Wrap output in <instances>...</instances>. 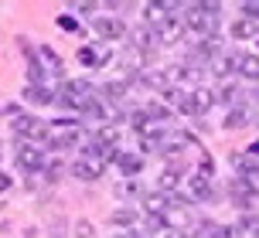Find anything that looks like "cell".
I'll use <instances>...</instances> for the list:
<instances>
[{"instance_id": "6da1fadb", "label": "cell", "mask_w": 259, "mask_h": 238, "mask_svg": "<svg viewBox=\"0 0 259 238\" xmlns=\"http://www.w3.org/2000/svg\"><path fill=\"white\" fill-rule=\"evenodd\" d=\"M219 14L222 4H194L184 11V21H188V34H198V38H215V27H219Z\"/></svg>"}, {"instance_id": "7a4b0ae2", "label": "cell", "mask_w": 259, "mask_h": 238, "mask_svg": "<svg viewBox=\"0 0 259 238\" xmlns=\"http://www.w3.org/2000/svg\"><path fill=\"white\" fill-rule=\"evenodd\" d=\"M58 102L68 109H78V112H85V109L96 102V95H92V85L89 82H65L62 85V95H58Z\"/></svg>"}, {"instance_id": "3957f363", "label": "cell", "mask_w": 259, "mask_h": 238, "mask_svg": "<svg viewBox=\"0 0 259 238\" xmlns=\"http://www.w3.org/2000/svg\"><path fill=\"white\" fill-rule=\"evenodd\" d=\"M11 126L24 143H38L41 146V143H48V136H52L48 123H41V119H34V116H21V119H14Z\"/></svg>"}, {"instance_id": "277c9868", "label": "cell", "mask_w": 259, "mask_h": 238, "mask_svg": "<svg viewBox=\"0 0 259 238\" xmlns=\"http://www.w3.org/2000/svg\"><path fill=\"white\" fill-rule=\"evenodd\" d=\"M14 160H17V167H21L24 173H34V170H41V167L48 163V157H45V150H41L38 143H21Z\"/></svg>"}, {"instance_id": "5b68a950", "label": "cell", "mask_w": 259, "mask_h": 238, "mask_svg": "<svg viewBox=\"0 0 259 238\" xmlns=\"http://www.w3.org/2000/svg\"><path fill=\"white\" fill-rule=\"evenodd\" d=\"M259 198V187H256V177H246V173H239L232 181V201L239 208H252Z\"/></svg>"}, {"instance_id": "8992f818", "label": "cell", "mask_w": 259, "mask_h": 238, "mask_svg": "<svg viewBox=\"0 0 259 238\" xmlns=\"http://www.w3.org/2000/svg\"><path fill=\"white\" fill-rule=\"evenodd\" d=\"M103 167H106V160L92 157L89 150H82V153L75 157V163H72V173H75L78 181H96V177L103 173Z\"/></svg>"}, {"instance_id": "52a82bcc", "label": "cell", "mask_w": 259, "mask_h": 238, "mask_svg": "<svg viewBox=\"0 0 259 238\" xmlns=\"http://www.w3.org/2000/svg\"><path fill=\"white\" fill-rule=\"evenodd\" d=\"M164 99H167L174 109H181L184 116H198V106H194V89H174V85H167V89H164Z\"/></svg>"}, {"instance_id": "ba28073f", "label": "cell", "mask_w": 259, "mask_h": 238, "mask_svg": "<svg viewBox=\"0 0 259 238\" xmlns=\"http://www.w3.org/2000/svg\"><path fill=\"white\" fill-rule=\"evenodd\" d=\"M188 34V21H184V14H170L164 24L157 27V38L164 41V44H174V41H181Z\"/></svg>"}, {"instance_id": "9c48e42d", "label": "cell", "mask_w": 259, "mask_h": 238, "mask_svg": "<svg viewBox=\"0 0 259 238\" xmlns=\"http://www.w3.org/2000/svg\"><path fill=\"white\" fill-rule=\"evenodd\" d=\"M55 130H58L55 146H75L78 140H82V130H78L75 119H58V123H55Z\"/></svg>"}, {"instance_id": "30bf717a", "label": "cell", "mask_w": 259, "mask_h": 238, "mask_svg": "<svg viewBox=\"0 0 259 238\" xmlns=\"http://www.w3.org/2000/svg\"><path fill=\"white\" fill-rule=\"evenodd\" d=\"M96 34L99 38H109V41H119V38H126V24L123 21H116V17H96Z\"/></svg>"}, {"instance_id": "8fae6325", "label": "cell", "mask_w": 259, "mask_h": 238, "mask_svg": "<svg viewBox=\"0 0 259 238\" xmlns=\"http://www.w3.org/2000/svg\"><path fill=\"white\" fill-rule=\"evenodd\" d=\"M178 11H181V4H147V7H143V21L160 27L170 14H178Z\"/></svg>"}, {"instance_id": "7c38bea8", "label": "cell", "mask_w": 259, "mask_h": 238, "mask_svg": "<svg viewBox=\"0 0 259 238\" xmlns=\"http://www.w3.org/2000/svg\"><path fill=\"white\" fill-rule=\"evenodd\" d=\"M113 54H109V48H103V44H85L82 51H78V62L82 65H89V68H99V65H106Z\"/></svg>"}, {"instance_id": "4fadbf2b", "label": "cell", "mask_w": 259, "mask_h": 238, "mask_svg": "<svg viewBox=\"0 0 259 238\" xmlns=\"http://www.w3.org/2000/svg\"><path fill=\"white\" fill-rule=\"evenodd\" d=\"M188 191H191L194 201H208L211 198V177H205V173H188Z\"/></svg>"}, {"instance_id": "5bb4252c", "label": "cell", "mask_w": 259, "mask_h": 238, "mask_svg": "<svg viewBox=\"0 0 259 238\" xmlns=\"http://www.w3.org/2000/svg\"><path fill=\"white\" fill-rule=\"evenodd\" d=\"M181 184H184V173L178 170V167H167V170L157 177V191H160V194H174Z\"/></svg>"}, {"instance_id": "9a60e30c", "label": "cell", "mask_w": 259, "mask_h": 238, "mask_svg": "<svg viewBox=\"0 0 259 238\" xmlns=\"http://www.w3.org/2000/svg\"><path fill=\"white\" fill-rule=\"evenodd\" d=\"M21 95H24L27 102H34V106H48V102H55V95H52L48 85H31V82H27L24 89H21Z\"/></svg>"}, {"instance_id": "2e32d148", "label": "cell", "mask_w": 259, "mask_h": 238, "mask_svg": "<svg viewBox=\"0 0 259 238\" xmlns=\"http://www.w3.org/2000/svg\"><path fill=\"white\" fill-rule=\"evenodd\" d=\"M167 79H170V82H188V85H198V82L205 79V72H201V68L178 65V68H170V72H167Z\"/></svg>"}, {"instance_id": "e0dca14e", "label": "cell", "mask_w": 259, "mask_h": 238, "mask_svg": "<svg viewBox=\"0 0 259 238\" xmlns=\"http://www.w3.org/2000/svg\"><path fill=\"white\" fill-rule=\"evenodd\" d=\"M154 38H157V31L137 27V31H133V48H137V51H150V48H154Z\"/></svg>"}, {"instance_id": "ac0fdd59", "label": "cell", "mask_w": 259, "mask_h": 238, "mask_svg": "<svg viewBox=\"0 0 259 238\" xmlns=\"http://www.w3.org/2000/svg\"><path fill=\"white\" fill-rule=\"evenodd\" d=\"M116 140H119V130H116V126H103V130L96 133V140H92V143H99V146H109V150H116Z\"/></svg>"}, {"instance_id": "d6986e66", "label": "cell", "mask_w": 259, "mask_h": 238, "mask_svg": "<svg viewBox=\"0 0 259 238\" xmlns=\"http://www.w3.org/2000/svg\"><path fill=\"white\" fill-rule=\"evenodd\" d=\"M116 163H119V170H123V173H140L143 170V160L133 157V153H119Z\"/></svg>"}, {"instance_id": "ffe728a7", "label": "cell", "mask_w": 259, "mask_h": 238, "mask_svg": "<svg viewBox=\"0 0 259 238\" xmlns=\"http://www.w3.org/2000/svg\"><path fill=\"white\" fill-rule=\"evenodd\" d=\"M239 72H242L246 79H256V82H259V54H242V65H239Z\"/></svg>"}, {"instance_id": "44dd1931", "label": "cell", "mask_w": 259, "mask_h": 238, "mask_svg": "<svg viewBox=\"0 0 259 238\" xmlns=\"http://www.w3.org/2000/svg\"><path fill=\"white\" fill-rule=\"evenodd\" d=\"M232 34H235V38H252V34H256V21H249V17L235 21V24H232Z\"/></svg>"}, {"instance_id": "7402d4cb", "label": "cell", "mask_w": 259, "mask_h": 238, "mask_svg": "<svg viewBox=\"0 0 259 238\" xmlns=\"http://www.w3.org/2000/svg\"><path fill=\"white\" fill-rule=\"evenodd\" d=\"M41 62H45V65L52 68L55 75H62V58H58V51H52V48H41Z\"/></svg>"}, {"instance_id": "603a6c76", "label": "cell", "mask_w": 259, "mask_h": 238, "mask_svg": "<svg viewBox=\"0 0 259 238\" xmlns=\"http://www.w3.org/2000/svg\"><path fill=\"white\" fill-rule=\"evenodd\" d=\"M246 123H249V112L242 106L232 109V112H229V119H225V126H229V130H239V126H246Z\"/></svg>"}, {"instance_id": "cb8c5ba5", "label": "cell", "mask_w": 259, "mask_h": 238, "mask_svg": "<svg viewBox=\"0 0 259 238\" xmlns=\"http://www.w3.org/2000/svg\"><path fill=\"white\" fill-rule=\"evenodd\" d=\"M82 116H89V119H109V109H106V102H103V99H96V102H92V106L85 109Z\"/></svg>"}, {"instance_id": "d4e9b609", "label": "cell", "mask_w": 259, "mask_h": 238, "mask_svg": "<svg viewBox=\"0 0 259 238\" xmlns=\"http://www.w3.org/2000/svg\"><path fill=\"white\" fill-rule=\"evenodd\" d=\"M211 102H215V95L208 92V89H194V106H198V112H205Z\"/></svg>"}, {"instance_id": "484cf974", "label": "cell", "mask_w": 259, "mask_h": 238, "mask_svg": "<svg viewBox=\"0 0 259 238\" xmlns=\"http://www.w3.org/2000/svg\"><path fill=\"white\" fill-rule=\"evenodd\" d=\"M103 95L106 99H123V95H126V85H123V82H109L103 89Z\"/></svg>"}, {"instance_id": "4316f807", "label": "cell", "mask_w": 259, "mask_h": 238, "mask_svg": "<svg viewBox=\"0 0 259 238\" xmlns=\"http://www.w3.org/2000/svg\"><path fill=\"white\" fill-rule=\"evenodd\" d=\"M215 238H242V228L239 225H219L215 228Z\"/></svg>"}, {"instance_id": "83f0119b", "label": "cell", "mask_w": 259, "mask_h": 238, "mask_svg": "<svg viewBox=\"0 0 259 238\" xmlns=\"http://www.w3.org/2000/svg\"><path fill=\"white\" fill-rule=\"evenodd\" d=\"M239 11L246 14L249 21H259V0H246V4H242V7H239Z\"/></svg>"}, {"instance_id": "f1b7e54d", "label": "cell", "mask_w": 259, "mask_h": 238, "mask_svg": "<svg viewBox=\"0 0 259 238\" xmlns=\"http://www.w3.org/2000/svg\"><path fill=\"white\" fill-rule=\"evenodd\" d=\"M147 116L154 119V123H160V119H167V106H157V102H150V106H147Z\"/></svg>"}, {"instance_id": "f546056e", "label": "cell", "mask_w": 259, "mask_h": 238, "mask_svg": "<svg viewBox=\"0 0 259 238\" xmlns=\"http://www.w3.org/2000/svg\"><path fill=\"white\" fill-rule=\"evenodd\" d=\"M68 11H78V14H96L99 4H68Z\"/></svg>"}, {"instance_id": "4dcf8cb0", "label": "cell", "mask_w": 259, "mask_h": 238, "mask_svg": "<svg viewBox=\"0 0 259 238\" xmlns=\"http://www.w3.org/2000/svg\"><path fill=\"white\" fill-rule=\"evenodd\" d=\"M198 173L211 177V173H215V160H211V157H201V167H198Z\"/></svg>"}, {"instance_id": "1f68e13d", "label": "cell", "mask_w": 259, "mask_h": 238, "mask_svg": "<svg viewBox=\"0 0 259 238\" xmlns=\"http://www.w3.org/2000/svg\"><path fill=\"white\" fill-rule=\"evenodd\" d=\"M58 27H62V31H75V34H78V21H72V17H58Z\"/></svg>"}, {"instance_id": "d6a6232c", "label": "cell", "mask_w": 259, "mask_h": 238, "mask_svg": "<svg viewBox=\"0 0 259 238\" xmlns=\"http://www.w3.org/2000/svg\"><path fill=\"white\" fill-rule=\"evenodd\" d=\"M116 225H133V211H119L116 214Z\"/></svg>"}, {"instance_id": "836d02e7", "label": "cell", "mask_w": 259, "mask_h": 238, "mask_svg": "<svg viewBox=\"0 0 259 238\" xmlns=\"http://www.w3.org/2000/svg\"><path fill=\"white\" fill-rule=\"evenodd\" d=\"M75 228H78V235H82V238H89V235H92V225H89V221H78Z\"/></svg>"}, {"instance_id": "e575fe53", "label": "cell", "mask_w": 259, "mask_h": 238, "mask_svg": "<svg viewBox=\"0 0 259 238\" xmlns=\"http://www.w3.org/2000/svg\"><path fill=\"white\" fill-rule=\"evenodd\" d=\"M113 238H140V231H130V228H126V231H116Z\"/></svg>"}, {"instance_id": "d590c367", "label": "cell", "mask_w": 259, "mask_h": 238, "mask_svg": "<svg viewBox=\"0 0 259 238\" xmlns=\"http://www.w3.org/2000/svg\"><path fill=\"white\" fill-rule=\"evenodd\" d=\"M164 238H184V231H170V235H164Z\"/></svg>"}, {"instance_id": "8d00e7d4", "label": "cell", "mask_w": 259, "mask_h": 238, "mask_svg": "<svg viewBox=\"0 0 259 238\" xmlns=\"http://www.w3.org/2000/svg\"><path fill=\"white\" fill-rule=\"evenodd\" d=\"M249 150H252V153H256V157H259V140H256V143H252V146H249Z\"/></svg>"}, {"instance_id": "74e56055", "label": "cell", "mask_w": 259, "mask_h": 238, "mask_svg": "<svg viewBox=\"0 0 259 238\" xmlns=\"http://www.w3.org/2000/svg\"><path fill=\"white\" fill-rule=\"evenodd\" d=\"M256 99H259V89H256Z\"/></svg>"}]
</instances>
